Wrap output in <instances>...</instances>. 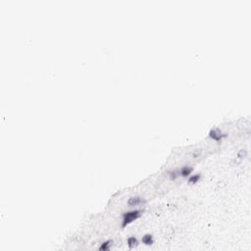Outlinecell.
Segmentation results:
<instances>
[{"label": "cell", "mask_w": 251, "mask_h": 251, "mask_svg": "<svg viewBox=\"0 0 251 251\" xmlns=\"http://www.w3.org/2000/svg\"><path fill=\"white\" fill-rule=\"evenodd\" d=\"M209 136L212 139L219 141V140H221L223 137H225L226 135H224V133L221 131H219L218 129H213L209 132Z\"/></svg>", "instance_id": "2"}, {"label": "cell", "mask_w": 251, "mask_h": 251, "mask_svg": "<svg viewBox=\"0 0 251 251\" xmlns=\"http://www.w3.org/2000/svg\"><path fill=\"white\" fill-rule=\"evenodd\" d=\"M112 244H113V240H110V239H109V240H106V241H104L100 245L99 250H101V251H107V250L110 249V247H111Z\"/></svg>", "instance_id": "7"}, {"label": "cell", "mask_w": 251, "mask_h": 251, "mask_svg": "<svg viewBox=\"0 0 251 251\" xmlns=\"http://www.w3.org/2000/svg\"><path fill=\"white\" fill-rule=\"evenodd\" d=\"M127 243H128L129 248L132 249V248H135V247H136L137 245H138V240H137V238L135 237H129L128 238V240H127Z\"/></svg>", "instance_id": "5"}, {"label": "cell", "mask_w": 251, "mask_h": 251, "mask_svg": "<svg viewBox=\"0 0 251 251\" xmlns=\"http://www.w3.org/2000/svg\"><path fill=\"white\" fill-rule=\"evenodd\" d=\"M179 172H180V176H188L192 173V168L191 167H188V166H184V167H183L182 169H180Z\"/></svg>", "instance_id": "6"}, {"label": "cell", "mask_w": 251, "mask_h": 251, "mask_svg": "<svg viewBox=\"0 0 251 251\" xmlns=\"http://www.w3.org/2000/svg\"><path fill=\"white\" fill-rule=\"evenodd\" d=\"M141 241H142L143 244L145 245H152L154 243V239H153V235L150 234H144L142 238H141Z\"/></svg>", "instance_id": "4"}, {"label": "cell", "mask_w": 251, "mask_h": 251, "mask_svg": "<svg viewBox=\"0 0 251 251\" xmlns=\"http://www.w3.org/2000/svg\"><path fill=\"white\" fill-rule=\"evenodd\" d=\"M200 178H201L200 174L192 175V176H189V178H188V183H198L199 180H200Z\"/></svg>", "instance_id": "8"}, {"label": "cell", "mask_w": 251, "mask_h": 251, "mask_svg": "<svg viewBox=\"0 0 251 251\" xmlns=\"http://www.w3.org/2000/svg\"><path fill=\"white\" fill-rule=\"evenodd\" d=\"M143 203H145V200L143 198H141L140 196H133V197L129 198L128 201L129 206H137Z\"/></svg>", "instance_id": "3"}, {"label": "cell", "mask_w": 251, "mask_h": 251, "mask_svg": "<svg viewBox=\"0 0 251 251\" xmlns=\"http://www.w3.org/2000/svg\"><path fill=\"white\" fill-rule=\"evenodd\" d=\"M143 211L141 210H132V211H129L127 213H125L123 216V222H122V227H125L128 225H129L131 223H132L133 221H135L136 219H138L141 214H142Z\"/></svg>", "instance_id": "1"}, {"label": "cell", "mask_w": 251, "mask_h": 251, "mask_svg": "<svg viewBox=\"0 0 251 251\" xmlns=\"http://www.w3.org/2000/svg\"><path fill=\"white\" fill-rule=\"evenodd\" d=\"M170 175H171V179H172V180H175V179L176 178V176H178L180 175V172H179V173L176 172V171L171 172V173H170Z\"/></svg>", "instance_id": "9"}]
</instances>
